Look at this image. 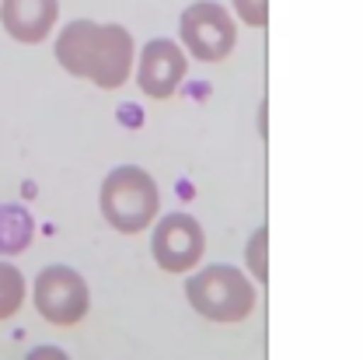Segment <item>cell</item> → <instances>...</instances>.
I'll list each match as a JSON object with an SVG mask.
<instances>
[{
    "label": "cell",
    "mask_w": 363,
    "mask_h": 360,
    "mask_svg": "<svg viewBox=\"0 0 363 360\" xmlns=\"http://www.w3.org/2000/svg\"><path fill=\"white\" fill-rule=\"evenodd\" d=\"M56 60L67 74L88 77L98 88H123L133 70V36L123 25L70 21L56 36Z\"/></svg>",
    "instance_id": "obj_1"
},
{
    "label": "cell",
    "mask_w": 363,
    "mask_h": 360,
    "mask_svg": "<svg viewBox=\"0 0 363 360\" xmlns=\"http://www.w3.org/2000/svg\"><path fill=\"white\" fill-rule=\"evenodd\" d=\"M157 207H161L157 182L150 179L143 168H136V165H119L101 182V214L123 234L143 231L154 221Z\"/></svg>",
    "instance_id": "obj_2"
},
{
    "label": "cell",
    "mask_w": 363,
    "mask_h": 360,
    "mask_svg": "<svg viewBox=\"0 0 363 360\" xmlns=\"http://www.w3.org/2000/svg\"><path fill=\"white\" fill-rule=\"evenodd\" d=\"M185 298L210 322H241L255 308V287L238 266H206L185 283Z\"/></svg>",
    "instance_id": "obj_3"
},
{
    "label": "cell",
    "mask_w": 363,
    "mask_h": 360,
    "mask_svg": "<svg viewBox=\"0 0 363 360\" xmlns=\"http://www.w3.org/2000/svg\"><path fill=\"white\" fill-rule=\"evenodd\" d=\"M91 294L84 276L70 266H45L35 276V308L52 325H77L88 315Z\"/></svg>",
    "instance_id": "obj_4"
},
{
    "label": "cell",
    "mask_w": 363,
    "mask_h": 360,
    "mask_svg": "<svg viewBox=\"0 0 363 360\" xmlns=\"http://www.w3.org/2000/svg\"><path fill=\"white\" fill-rule=\"evenodd\" d=\"M182 39L196 60L217 63L234 49V21L220 4L199 0L182 14Z\"/></svg>",
    "instance_id": "obj_5"
},
{
    "label": "cell",
    "mask_w": 363,
    "mask_h": 360,
    "mask_svg": "<svg viewBox=\"0 0 363 360\" xmlns=\"http://www.w3.org/2000/svg\"><path fill=\"white\" fill-rule=\"evenodd\" d=\"M203 245H206V238H203L199 221L189 217V214H182V210L161 217V224L154 231V241H150L157 266L168 273L192 270L203 259Z\"/></svg>",
    "instance_id": "obj_6"
},
{
    "label": "cell",
    "mask_w": 363,
    "mask_h": 360,
    "mask_svg": "<svg viewBox=\"0 0 363 360\" xmlns=\"http://www.w3.org/2000/svg\"><path fill=\"white\" fill-rule=\"evenodd\" d=\"M185 77V53L172 39H150L140 53V70L136 81L140 91H147L150 98H168Z\"/></svg>",
    "instance_id": "obj_7"
},
{
    "label": "cell",
    "mask_w": 363,
    "mask_h": 360,
    "mask_svg": "<svg viewBox=\"0 0 363 360\" xmlns=\"http://www.w3.org/2000/svg\"><path fill=\"white\" fill-rule=\"evenodd\" d=\"M60 14L56 0H0V25L18 43H43Z\"/></svg>",
    "instance_id": "obj_8"
},
{
    "label": "cell",
    "mask_w": 363,
    "mask_h": 360,
    "mask_svg": "<svg viewBox=\"0 0 363 360\" xmlns=\"http://www.w3.org/2000/svg\"><path fill=\"white\" fill-rule=\"evenodd\" d=\"M35 221L21 203H0V256H18L32 245Z\"/></svg>",
    "instance_id": "obj_9"
},
{
    "label": "cell",
    "mask_w": 363,
    "mask_h": 360,
    "mask_svg": "<svg viewBox=\"0 0 363 360\" xmlns=\"http://www.w3.org/2000/svg\"><path fill=\"white\" fill-rule=\"evenodd\" d=\"M25 301V276L18 266L0 263V318H11Z\"/></svg>",
    "instance_id": "obj_10"
},
{
    "label": "cell",
    "mask_w": 363,
    "mask_h": 360,
    "mask_svg": "<svg viewBox=\"0 0 363 360\" xmlns=\"http://www.w3.org/2000/svg\"><path fill=\"white\" fill-rule=\"evenodd\" d=\"M234 7H238V14H241L245 25L262 28L269 21V0H234Z\"/></svg>",
    "instance_id": "obj_11"
},
{
    "label": "cell",
    "mask_w": 363,
    "mask_h": 360,
    "mask_svg": "<svg viewBox=\"0 0 363 360\" xmlns=\"http://www.w3.org/2000/svg\"><path fill=\"white\" fill-rule=\"evenodd\" d=\"M25 360H70V357H67L60 347H35V350H32Z\"/></svg>",
    "instance_id": "obj_12"
},
{
    "label": "cell",
    "mask_w": 363,
    "mask_h": 360,
    "mask_svg": "<svg viewBox=\"0 0 363 360\" xmlns=\"http://www.w3.org/2000/svg\"><path fill=\"white\" fill-rule=\"evenodd\" d=\"M262 241H266V231H259V234H255V241H252V256H255V259H252V266H255V273H259V276H266V266H262V252H259V249H262Z\"/></svg>",
    "instance_id": "obj_13"
}]
</instances>
